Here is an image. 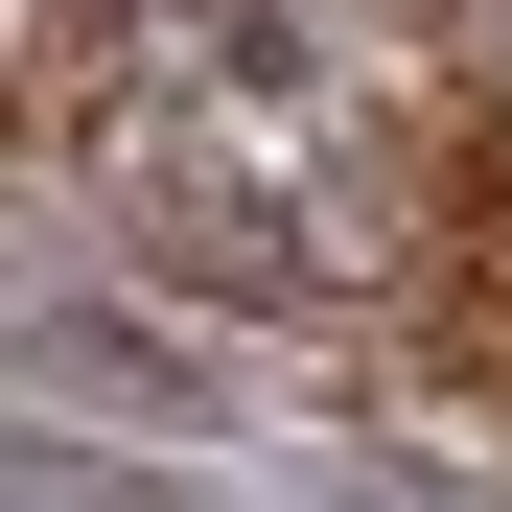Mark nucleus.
I'll list each match as a JSON object with an SVG mask.
<instances>
[{
  "label": "nucleus",
  "instance_id": "f257e3e1",
  "mask_svg": "<svg viewBox=\"0 0 512 512\" xmlns=\"http://www.w3.org/2000/svg\"><path fill=\"white\" fill-rule=\"evenodd\" d=\"M117 210L187 256V280H280L326 303L373 256V117L280 0H117V94H94Z\"/></svg>",
  "mask_w": 512,
  "mask_h": 512
}]
</instances>
